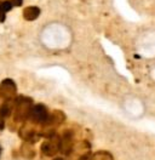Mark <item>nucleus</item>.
Wrapping results in <instances>:
<instances>
[{
  "label": "nucleus",
  "instance_id": "f257e3e1",
  "mask_svg": "<svg viewBox=\"0 0 155 160\" xmlns=\"http://www.w3.org/2000/svg\"><path fill=\"white\" fill-rule=\"evenodd\" d=\"M29 118L35 122H45L48 120V113L44 106L39 104V106H35L30 109Z\"/></svg>",
  "mask_w": 155,
  "mask_h": 160
},
{
  "label": "nucleus",
  "instance_id": "f03ea898",
  "mask_svg": "<svg viewBox=\"0 0 155 160\" xmlns=\"http://www.w3.org/2000/svg\"><path fill=\"white\" fill-rule=\"evenodd\" d=\"M39 12L40 11L37 8H28L27 10L24 11V16L27 17V20H34L39 15Z\"/></svg>",
  "mask_w": 155,
  "mask_h": 160
},
{
  "label": "nucleus",
  "instance_id": "7ed1b4c3",
  "mask_svg": "<svg viewBox=\"0 0 155 160\" xmlns=\"http://www.w3.org/2000/svg\"><path fill=\"white\" fill-rule=\"evenodd\" d=\"M11 113V104L10 103H4L0 108V115L1 117H9Z\"/></svg>",
  "mask_w": 155,
  "mask_h": 160
},
{
  "label": "nucleus",
  "instance_id": "20e7f679",
  "mask_svg": "<svg viewBox=\"0 0 155 160\" xmlns=\"http://www.w3.org/2000/svg\"><path fill=\"white\" fill-rule=\"evenodd\" d=\"M9 10H11V4H10L9 1H5V2H2L0 5V11L1 12H6V11Z\"/></svg>",
  "mask_w": 155,
  "mask_h": 160
},
{
  "label": "nucleus",
  "instance_id": "39448f33",
  "mask_svg": "<svg viewBox=\"0 0 155 160\" xmlns=\"http://www.w3.org/2000/svg\"><path fill=\"white\" fill-rule=\"evenodd\" d=\"M12 2H13L15 5H21V4H22V0H12Z\"/></svg>",
  "mask_w": 155,
  "mask_h": 160
},
{
  "label": "nucleus",
  "instance_id": "423d86ee",
  "mask_svg": "<svg viewBox=\"0 0 155 160\" xmlns=\"http://www.w3.org/2000/svg\"><path fill=\"white\" fill-rule=\"evenodd\" d=\"M2 129H4V121L0 118V130H2Z\"/></svg>",
  "mask_w": 155,
  "mask_h": 160
},
{
  "label": "nucleus",
  "instance_id": "0eeeda50",
  "mask_svg": "<svg viewBox=\"0 0 155 160\" xmlns=\"http://www.w3.org/2000/svg\"><path fill=\"white\" fill-rule=\"evenodd\" d=\"M55 160H64L63 158H57V159H55Z\"/></svg>",
  "mask_w": 155,
  "mask_h": 160
},
{
  "label": "nucleus",
  "instance_id": "6e6552de",
  "mask_svg": "<svg viewBox=\"0 0 155 160\" xmlns=\"http://www.w3.org/2000/svg\"><path fill=\"white\" fill-rule=\"evenodd\" d=\"M0 153H1V148H0Z\"/></svg>",
  "mask_w": 155,
  "mask_h": 160
}]
</instances>
